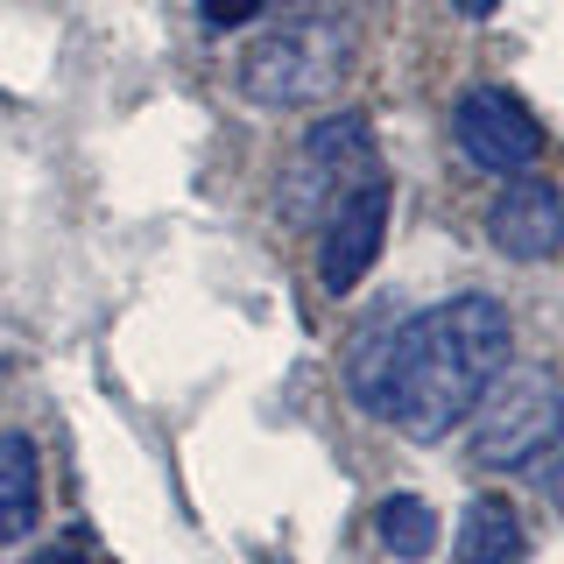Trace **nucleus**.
<instances>
[{
    "instance_id": "obj_1",
    "label": "nucleus",
    "mask_w": 564,
    "mask_h": 564,
    "mask_svg": "<svg viewBox=\"0 0 564 564\" xmlns=\"http://www.w3.org/2000/svg\"><path fill=\"white\" fill-rule=\"evenodd\" d=\"M508 352H516L508 304L487 290H466L402 317V325L360 332V346L346 352V381L367 416H388L402 437L431 445L473 416V402L494 388Z\"/></svg>"
},
{
    "instance_id": "obj_2",
    "label": "nucleus",
    "mask_w": 564,
    "mask_h": 564,
    "mask_svg": "<svg viewBox=\"0 0 564 564\" xmlns=\"http://www.w3.org/2000/svg\"><path fill=\"white\" fill-rule=\"evenodd\" d=\"M352 70V29L325 8H296L275 29H261L240 57V93L269 113H304L339 93Z\"/></svg>"
},
{
    "instance_id": "obj_3",
    "label": "nucleus",
    "mask_w": 564,
    "mask_h": 564,
    "mask_svg": "<svg viewBox=\"0 0 564 564\" xmlns=\"http://www.w3.org/2000/svg\"><path fill=\"white\" fill-rule=\"evenodd\" d=\"M473 437L466 458L480 473H522L557 445V381L551 367H522V375H494V388L473 402Z\"/></svg>"
},
{
    "instance_id": "obj_4",
    "label": "nucleus",
    "mask_w": 564,
    "mask_h": 564,
    "mask_svg": "<svg viewBox=\"0 0 564 564\" xmlns=\"http://www.w3.org/2000/svg\"><path fill=\"white\" fill-rule=\"evenodd\" d=\"M375 170H381V155H375L367 120L360 113H332V120H317V128L304 134V149H296L282 212H290V219H304V226H317L339 191H352L360 176H375Z\"/></svg>"
},
{
    "instance_id": "obj_5",
    "label": "nucleus",
    "mask_w": 564,
    "mask_h": 564,
    "mask_svg": "<svg viewBox=\"0 0 564 564\" xmlns=\"http://www.w3.org/2000/svg\"><path fill=\"white\" fill-rule=\"evenodd\" d=\"M388 212H395V191H388V176H360L352 191L325 205V219H317V282H325L332 296L360 290L367 269L381 261V240H388Z\"/></svg>"
},
{
    "instance_id": "obj_6",
    "label": "nucleus",
    "mask_w": 564,
    "mask_h": 564,
    "mask_svg": "<svg viewBox=\"0 0 564 564\" xmlns=\"http://www.w3.org/2000/svg\"><path fill=\"white\" fill-rule=\"evenodd\" d=\"M452 134H458V149H466V163L487 170V176H522V170L543 163V149H551L543 120L529 113L508 85H473V93L458 99V113H452Z\"/></svg>"
},
{
    "instance_id": "obj_7",
    "label": "nucleus",
    "mask_w": 564,
    "mask_h": 564,
    "mask_svg": "<svg viewBox=\"0 0 564 564\" xmlns=\"http://www.w3.org/2000/svg\"><path fill=\"white\" fill-rule=\"evenodd\" d=\"M487 240L501 247L508 261H522V269L551 261L557 247H564V198H557L551 176H536V170L508 176V191L487 212Z\"/></svg>"
},
{
    "instance_id": "obj_8",
    "label": "nucleus",
    "mask_w": 564,
    "mask_h": 564,
    "mask_svg": "<svg viewBox=\"0 0 564 564\" xmlns=\"http://www.w3.org/2000/svg\"><path fill=\"white\" fill-rule=\"evenodd\" d=\"M522 557H529L522 508L508 494H473L452 536V564H522Z\"/></svg>"
},
{
    "instance_id": "obj_9",
    "label": "nucleus",
    "mask_w": 564,
    "mask_h": 564,
    "mask_svg": "<svg viewBox=\"0 0 564 564\" xmlns=\"http://www.w3.org/2000/svg\"><path fill=\"white\" fill-rule=\"evenodd\" d=\"M43 516V458L29 431H0V543H22Z\"/></svg>"
},
{
    "instance_id": "obj_10",
    "label": "nucleus",
    "mask_w": 564,
    "mask_h": 564,
    "mask_svg": "<svg viewBox=\"0 0 564 564\" xmlns=\"http://www.w3.org/2000/svg\"><path fill=\"white\" fill-rule=\"evenodd\" d=\"M375 536H381V551L395 557V564H423V557L437 551V508L423 501V494H381Z\"/></svg>"
},
{
    "instance_id": "obj_11",
    "label": "nucleus",
    "mask_w": 564,
    "mask_h": 564,
    "mask_svg": "<svg viewBox=\"0 0 564 564\" xmlns=\"http://www.w3.org/2000/svg\"><path fill=\"white\" fill-rule=\"evenodd\" d=\"M261 8H269V0H198V14H205L212 29H247Z\"/></svg>"
},
{
    "instance_id": "obj_12",
    "label": "nucleus",
    "mask_w": 564,
    "mask_h": 564,
    "mask_svg": "<svg viewBox=\"0 0 564 564\" xmlns=\"http://www.w3.org/2000/svg\"><path fill=\"white\" fill-rule=\"evenodd\" d=\"M29 564H93V543H85V536H57V543H43Z\"/></svg>"
},
{
    "instance_id": "obj_13",
    "label": "nucleus",
    "mask_w": 564,
    "mask_h": 564,
    "mask_svg": "<svg viewBox=\"0 0 564 564\" xmlns=\"http://www.w3.org/2000/svg\"><path fill=\"white\" fill-rule=\"evenodd\" d=\"M452 8H458V14H466V22H487V14H494V8H501V0H452Z\"/></svg>"
}]
</instances>
